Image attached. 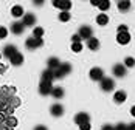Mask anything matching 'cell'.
I'll use <instances>...</instances> for the list:
<instances>
[{
	"label": "cell",
	"mask_w": 135,
	"mask_h": 130,
	"mask_svg": "<svg viewBox=\"0 0 135 130\" xmlns=\"http://www.w3.org/2000/svg\"><path fill=\"white\" fill-rule=\"evenodd\" d=\"M54 71V79H62L65 78L67 74H70V71H71V65L68 64V62H64V64H61Z\"/></svg>",
	"instance_id": "6da1fadb"
},
{
	"label": "cell",
	"mask_w": 135,
	"mask_h": 130,
	"mask_svg": "<svg viewBox=\"0 0 135 130\" xmlns=\"http://www.w3.org/2000/svg\"><path fill=\"white\" fill-rule=\"evenodd\" d=\"M42 45H44V40L42 37H28L25 40V47H27L28 50H36V48H41Z\"/></svg>",
	"instance_id": "7a4b0ae2"
},
{
	"label": "cell",
	"mask_w": 135,
	"mask_h": 130,
	"mask_svg": "<svg viewBox=\"0 0 135 130\" xmlns=\"http://www.w3.org/2000/svg\"><path fill=\"white\" fill-rule=\"evenodd\" d=\"M99 84H101V90L103 91H112L115 88V81L112 78H103L99 81Z\"/></svg>",
	"instance_id": "3957f363"
},
{
	"label": "cell",
	"mask_w": 135,
	"mask_h": 130,
	"mask_svg": "<svg viewBox=\"0 0 135 130\" xmlns=\"http://www.w3.org/2000/svg\"><path fill=\"white\" fill-rule=\"evenodd\" d=\"M51 90H53V84L48 82V81H41L39 84V93L42 96H47V94H51Z\"/></svg>",
	"instance_id": "277c9868"
},
{
	"label": "cell",
	"mask_w": 135,
	"mask_h": 130,
	"mask_svg": "<svg viewBox=\"0 0 135 130\" xmlns=\"http://www.w3.org/2000/svg\"><path fill=\"white\" fill-rule=\"evenodd\" d=\"M78 34H79V37H81L82 40H89L92 37V34H93V29L89 25H82L81 28H79V31H78Z\"/></svg>",
	"instance_id": "5b68a950"
},
{
	"label": "cell",
	"mask_w": 135,
	"mask_h": 130,
	"mask_svg": "<svg viewBox=\"0 0 135 130\" xmlns=\"http://www.w3.org/2000/svg\"><path fill=\"white\" fill-rule=\"evenodd\" d=\"M89 76H90L92 81H101V79L104 78V71H103V68H99V67H93V68L90 70Z\"/></svg>",
	"instance_id": "8992f818"
},
{
	"label": "cell",
	"mask_w": 135,
	"mask_h": 130,
	"mask_svg": "<svg viewBox=\"0 0 135 130\" xmlns=\"http://www.w3.org/2000/svg\"><path fill=\"white\" fill-rule=\"evenodd\" d=\"M112 71H113V74H115L117 78H124L127 70H126L124 64H115L113 65V68H112Z\"/></svg>",
	"instance_id": "52a82bcc"
},
{
	"label": "cell",
	"mask_w": 135,
	"mask_h": 130,
	"mask_svg": "<svg viewBox=\"0 0 135 130\" xmlns=\"http://www.w3.org/2000/svg\"><path fill=\"white\" fill-rule=\"evenodd\" d=\"M22 23L25 26H33L36 23V16L33 13H25L23 17H22Z\"/></svg>",
	"instance_id": "ba28073f"
},
{
	"label": "cell",
	"mask_w": 135,
	"mask_h": 130,
	"mask_svg": "<svg viewBox=\"0 0 135 130\" xmlns=\"http://www.w3.org/2000/svg\"><path fill=\"white\" fill-rule=\"evenodd\" d=\"M75 122H76L78 126L85 124V122H90V115L85 113V112H81V113H78V115L75 116Z\"/></svg>",
	"instance_id": "9c48e42d"
},
{
	"label": "cell",
	"mask_w": 135,
	"mask_h": 130,
	"mask_svg": "<svg viewBox=\"0 0 135 130\" xmlns=\"http://www.w3.org/2000/svg\"><path fill=\"white\" fill-rule=\"evenodd\" d=\"M50 113H51L54 118L62 116V115H64V107H62L61 104H57V102H56V104H53L51 107H50Z\"/></svg>",
	"instance_id": "30bf717a"
},
{
	"label": "cell",
	"mask_w": 135,
	"mask_h": 130,
	"mask_svg": "<svg viewBox=\"0 0 135 130\" xmlns=\"http://www.w3.org/2000/svg\"><path fill=\"white\" fill-rule=\"evenodd\" d=\"M117 42H118L120 45H127V43L131 42V34H129L127 31L118 33V36H117Z\"/></svg>",
	"instance_id": "8fae6325"
},
{
	"label": "cell",
	"mask_w": 135,
	"mask_h": 130,
	"mask_svg": "<svg viewBox=\"0 0 135 130\" xmlns=\"http://www.w3.org/2000/svg\"><path fill=\"white\" fill-rule=\"evenodd\" d=\"M117 6L121 13H127L131 9V0H118L117 2Z\"/></svg>",
	"instance_id": "7c38bea8"
},
{
	"label": "cell",
	"mask_w": 135,
	"mask_h": 130,
	"mask_svg": "<svg viewBox=\"0 0 135 130\" xmlns=\"http://www.w3.org/2000/svg\"><path fill=\"white\" fill-rule=\"evenodd\" d=\"M11 31H13L14 34H17V36H19V34H22V33L25 31V25H23L22 22H19V20H17V22H14L13 25H11Z\"/></svg>",
	"instance_id": "4fadbf2b"
},
{
	"label": "cell",
	"mask_w": 135,
	"mask_h": 130,
	"mask_svg": "<svg viewBox=\"0 0 135 130\" xmlns=\"http://www.w3.org/2000/svg\"><path fill=\"white\" fill-rule=\"evenodd\" d=\"M23 14H25V11H23V8H22L20 5H14L13 8H11V16L16 17V19L23 17Z\"/></svg>",
	"instance_id": "5bb4252c"
},
{
	"label": "cell",
	"mask_w": 135,
	"mask_h": 130,
	"mask_svg": "<svg viewBox=\"0 0 135 130\" xmlns=\"http://www.w3.org/2000/svg\"><path fill=\"white\" fill-rule=\"evenodd\" d=\"M126 98H127V94H126V91H123V90L115 91V94H113V101L117 104H123L126 101Z\"/></svg>",
	"instance_id": "9a60e30c"
},
{
	"label": "cell",
	"mask_w": 135,
	"mask_h": 130,
	"mask_svg": "<svg viewBox=\"0 0 135 130\" xmlns=\"http://www.w3.org/2000/svg\"><path fill=\"white\" fill-rule=\"evenodd\" d=\"M9 61H11V64L13 65H22L23 64V56H22V53H16V54H13L11 57H9Z\"/></svg>",
	"instance_id": "2e32d148"
},
{
	"label": "cell",
	"mask_w": 135,
	"mask_h": 130,
	"mask_svg": "<svg viewBox=\"0 0 135 130\" xmlns=\"http://www.w3.org/2000/svg\"><path fill=\"white\" fill-rule=\"evenodd\" d=\"M59 65H61V61L57 57H50L47 61V68H50V70H56Z\"/></svg>",
	"instance_id": "e0dca14e"
},
{
	"label": "cell",
	"mask_w": 135,
	"mask_h": 130,
	"mask_svg": "<svg viewBox=\"0 0 135 130\" xmlns=\"http://www.w3.org/2000/svg\"><path fill=\"white\" fill-rule=\"evenodd\" d=\"M87 47H89V48H90L92 51L98 50V48H99V40L96 39V37H93V36H92L90 39L87 40Z\"/></svg>",
	"instance_id": "ac0fdd59"
},
{
	"label": "cell",
	"mask_w": 135,
	"mask_h": 130,
	"mask_svg": "<svg viewBox=\"0 0 135 130\" xmlns=\"http://www.w3.org/2000/svg\"><path fill=\"white\" fill-rule=\"evenodd\" d=\"M53 79H54V71H53V70L47 68V70L42 73V81H48V82H53Z\"/></svg>",
	"instance_id": "d6986e66"
},
{
	"label": "cell",
	"mask_w": 135,
	"mask_h": 130,
	"mask_svg": "<svg viewBox=\"0 0 135 130\" xmlns=\"http://www.w3.org/2000/svg\"><path fill=\"white\" fill-rule=\"evenodd\" d=\"M51 94H53V98H56V99H61V98H64V88L62 87H53Z\"/></svg>",
	"instance_id": "ffe728a7"
},
{
	"label": "cell",
	"mask_w": 135,
	"mask_h": 130,
	"mask_svg": "<svg viewBox=\"0 0 135 130\" xmlns=\"http://www.w3.org/2000/svg\"><path fill=\"white\" fill-rule=\"evenodd\" d=\"M96 23H98V25H107L109 23V16L104 14V13H101L96 17Z\"/></svg>",
	"instance_id": "44dd1931"
},
{
	"label": "cell",
	"mask_w": 135,
	"mask_h": 130,
	"mask_svg": "<svg viewBox=\"0 0 135 130\" xmlns=\"http://www.w3.org/2000/svg\"><path fill=\"white\" fill-rule=\"evenodd\" d=\"M3 53H5V56H6V57H11L13 54L17 53V48H16L14 45H6V47H5V50H3Z\"/></svg>",
	"instance_id": "7402d4cb"
},
{
	"label": "cell",
	"mask_w": 135,
	"mask_h": 130,
	"mask_svg": "<svg viewBox=\"0 0 135 130\" xmlns=\"http://www.w3.org/2000/svg\"><path fill=\"white\" fill-rule=\"evenodd\" d=\"M61 11H70V8H71V2L70 0H61V3H59V6H57Z\"/></svg>",
	"instance_id": "603a6c76"
},
{
	"label": "cell",
	"mask_w": 135,
	"mask_h": 130,
	"mask_svg": "<svg viewBox=\"0 0 135 130\" xmlns=\"http://www.w3.org/2000/svg\"><path fill=\"white\" fill-rule=\"evenodd\" d=\"M98 8H99L103 13H104V11H107L109 8H110V2H109V0H101V2H99V5H98Z\"/></svg>",
	"instance_id": "cb8c5ba5"
},
{
	"label": "cell",
	"mask_w": 135,
	"mask_h": 130,
	"mask_svg": "<svg viewBox=\"0 0 135 130\" xmlns=\"http://www.w3.org/2000/svg\"><path fill=\"white\" fill-rule=\"evenodd\" d=\"M71 51H75V53L82 51V43L81 42H71Z\"/></svg>",
	"instance_id": "d4e9b609"
},
{
	"label": "cell",
	"mask_w": 135,
	"mask_h": 130,
	"mask_svg": "<svg viewBox=\"0 0 135 130\" xmlns=\"http://www.w3.org/2000/svg\"><path fill=\"white\" fill-rule=\"evenodd\" d=\"M124 67H126V68L135 67V59L134 57H126V59H124Z\"/></svg>",
	"instance_id": "484cf974"
},
{
	"label": "cell",
	"mask_w": 135,
	"mask_h": 130,
	"mask_svg": "<svg viewBox=\"0 0 135 130\" xmlns=\"http://www.w3.org/2000/svg\"><path fill=\"white\" fill-rule=\"evenodd\" d=\"M42 36H44V28L36 26V28L33 29V37H42Z\"/></svg>",
	"instance_id": "4316f807"
},
{
	"label": "cell",
	"mask_w": 135,
	"mask_h": 130,
	"mask_svg": "<svg viewBox=\"0 0 135 130\" xmlns=\"http://www.w3.org/2000/svg\"><path fill=\"white\" fill-rule=\"evenodd\" d=\"M59 20H61V22H68V20H70V13H68V11H61Z\"/></svg>",
	"instance_id": "83f0119b"
},
{
	"label": "cell",
	"mask_w": 135,
	"mask_h": 130,
	"mask_svg": "<svg viewBox=\"0 0 135 130\" xmlns=\"http://www.w3.org/2000/svg\"><path fill=\"white\" fill-rule=\"evenodd\" d=\"M8 36V28L5 26H0V39H5Z\"/></svg>",
	"instance_id": "f1b7e54d"
},
{
	"label": "cell",
	"mask_w": 135,
	"mask_h": 130,
	"mask_svg": "<svg viewBox=\"0 0 135 130\" xmlns=\"http://www.w3.org/2000/svg\"><path fill=\"white\" fill-rule=\"evenodd\" d=\"M115 130H129V126L120 122V124H117V126H115Z\"/></svg>",
	"instance_id": "f546056e"
},
{
	"label": "cell",
	"mask_w": 135,
	"mask_h": 130,
	"mask_svg": "<svg viewBox=\"0 0 135 130\" xmlns=\"http://www.w3.org/2000/svg\"><path fill=\"white\" fill-rule=\"evenodd\" d=\"M92 127H90V122H85V124H81L79 126V130H90Z\"/></svg>",
	"instance_id": "4dcf8cb0"
},
{
	"label": "cell",
	"mask_w": 135,
	"mask_h": 130,
	"mask_svg": "<svg viewBox=\"0 0 135 130\" xmlns=\"http://www.w3.org/2000/svg\"><path fill=\"white\" fill-rule=\"evenodd\" d=\"M81 37H79V34H73L71 36V42H81Z\"/></svg>",
	"instance_id": "1f68e13d"
},
{
	"label": "cell",
	"mask_w": 135,
	"mask_h": 130,
	"mask_svg": "<svg viewBox=\"0 0 135 130\" xmlns=\"http://www.w3.org/2000/svg\"><path fill=\"white\" fill-rule=\"evenodd\" d=\"M101 130H115V127H113V126H110V124H106V126H103V127H101Z\"/></svg>",
	"instance_id": "d6a6232c"
},
{
	"label": "cell",
	"mask_w": 135,
	"mask_h": 130,
	"mask_svg": "<svg viewBox=\"0 0 135 130\" xmlns=\"http://www.w3.org/2000/svg\"><path fill=\"white\" fill-rule=\"evenodd\" d=\"M33 3H34L36 6H42V5L45 3V0H33Z\"/></svg>",
	"instance_id": "836d02e7"
},
{
	"label": "cell",
	"mask_w": 135,
	"mask_h": 130,
	"mask_svg": "<svg viewBox=\"0 0 135 130\" xmlns=\"http://www.w3.org/2000/svg\"><path fill=\"white\" fill-rule=\"evenodd\" d=\"M123 31H127V25H120L118 26V33H123Z\"/></svg>",
	"instance_id": "e575fe53"
},
{
	"label": "cell",
	"mask_w": 135,
	"mask_h": 130,
	"mask_svg": "<svg viewBox=\"0 0 135 130\" xmlns=\"http://www.w3.org/2000/svg\"><path fill=\"white\" fill-rule=\"evenodd\" d=\"M34 130H48V129H47L45 126H36V127H34Z\"/></svg>",
	"instance_id": "d590c367"
},
{
	"label": "cell",
	"mask_w": 135,
	"mask_h": 130,
	"mask_svg": "<svg viewBox=\"0 0 135 130\" xmlns=\"http://www.w3.org/2000/svg\"><path fill=\"white\" fill-rule=\"evenodd\" d=\"M51 3H53V6H59V3H61V0H51Z\"/></svg>",
	"instance_id": "8d00e7d4"
},
{
	"label": "cell",
	"mask_w": 135,
	"mask_h": 130,
	"mask_svg": "<svg viewBox=\"0 0 135 130\" xmlns=\"http://www.w3.org/2000/svg\"><path fill=\"white\" fill-rule=\"evenodd\" d=\"M99 2H101V0H90V3H92L93 6H98V5H99Z\"/></svg>",
	"instance_id": "74e56055"
},
{
	"label": "cell",
	"mask_w": 135,
	"mask_h": 130,
	"mask_svg": "<svg viewBox=\"0 0 135 130\" xmlns=\"http://www.w3.org/2000/svg\"><path fill=\"white\" fill-rule=\"evenodd\" d=\"M131 115L135 118V105H132V108H131Z\"/></svg>",
	"instance_id": "f35d334b"
},
{
	"label": "cell",
	"mask_w": 135,
	"mask_h": 130,
	"mask_svg": "<svg viewBox=\"0 0 135 130\" xmlns=\"http://www.w3.org/2000/svg\"><path fill=\"white\" fill-rule=\"evenodd\" d=\"M129 130H135V122H132V124H129Z\"/></svg>",
	"instance_id": "ab89813d"
}]
</instances>
